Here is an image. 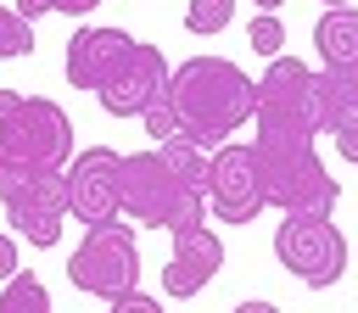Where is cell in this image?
Masks as SVG:
<instances>
[{"instance_id":"10","label":"cell","mask_w":358,"mask_h":313,"mask_svg":"<svg viewBox=\"0 0 358 313\" xmlns=\"http://www.w3.org/2000/svg\"><path fill=\"white\" fill-rule=\"evenodd\" d=\"M207 212H218L224 224H252L263 207H268V190H263V162H257V145H218L213 162H207Z\"/></svg>"},{"instance_id":"4","label":"cell","mask_w":358,"mask_h":313,"mask_svg":"<svg viewBox=\"0 0 358 313\" xmlns=\"http://www.w3.org/2000/svg\"><path fill=\"white\" fill-rule=\"evenodd\" d=\"M73 123L50 95H22L0 112V173H67Z\"/></svg>"},{"instance_id":"19","label":"cell","mask_w":358,"mask_h":313,"mask_svg":"<svg viewBox=\"0 0 358 313\" xmlns=\"http://www.w3.org/2000/svg\"><path fill=\"white\" fill-rule=\"evenodd\" d=\"M246 39H252V50H257L263 61L285 56V22H280L274 11H257V17H252V28H246Z\"/></svg>"},{"instance_id":"28","label":"cell","mask_w":358,"mask_h":313,"mask_svg":"<svg viewBox=\"0 0 358 313\" xmlns=\"http://www.w3.org/2000/svg\"><path fill=\"white\" fill-rule=\"evenodd\" d=\"M252 6H257V11H280L285 0H252Z\"/></svg>"},{"instance_id":"2","label":"cell","mask_w":358,"mask_h":313,"mask_svg":"<svg viewBox=\"0 0 358 313\" xmlns=\"http://www.w3.org/2000/svg\"><path fill=\"white\" fill-rule=\"evenodd\" d=\"M123 212L140 229H168L173 240L201 229L207 218V196L190 190L157 151H129L123 156Z\"/></svg>"},{"instance_id":"29","label":"cell","mask_w":358,"mask_h":313,"mask_svg":"<svg viewBox=\"0 0 358 313\" xmlns=\"http://www.w3.org/2000/svg\"><path fill=\"white\" fill-rule=\"evenodd\" d=\"M324 6H330V11H336V6H347V0H324Z\"/></svg>"},{"instance_id":"15","label":"cell","mask_w":358,"mask_h":313,"mask_svg":"<svg viewBox=\"0 0 358 313\" xmlns=\"http://www.w3.org/2000/svg\"><path fill=\"white\" fill-rule=\"evenodd\" d=\"M319 129L330 140L358 134V73H324L319 67Z\"/></svg>"},{"instance_id":"6","label":"cell","mask_w":358,"mask_h":313,"mask_svg":"<svg viewBox=\"0 0 358 313\" xmlns=\"http://www.w3.org/2000/svg\"><path fill=\"white\" fill-rule=\"evenodd\" d=\"M67 279H73V291L101 296V302H123L129 291H140V246H134V229L129 224L84 229V240L67 257Z\"/></svg>"},{"instance_id":"5","label":"cell","mask_w":358,"mask_h":313,"mask_svg":"<svg viewBox=\"0 0 358 313\" xmlns=\"http://www.w3.org/2000/svg\"><path fill=\"white\" fill-rule=\"evenodd\" d=\"M257 162H263L268 207H280V212L330 218V207L341 201V184H336V173L319 162L313 145H257Z\"/></svg>"},{"instance_id":"8","label":"cell","mask_w":358,"mask_h":313,"mask_svg":"<svg viewBox=\"0 0 358 313\" xmlns=\"http://www.w3.org/2000/svg\"><path fill=\"white\" fill-rule=\"evenodd\" d=\"M0 207L28 246H56L73 218L62 173H0Z\"/></svg>"},{"instance_id":"25","label":"cell","mask_w":358,"mask_h":313,"mask_svg":"<svg viewBox=\"0 0 358 313\" xmlns=\"http://www.w3.org/2000/svg\"><path fill=\"white\" fill-rule=\"evenodd\" d=\"M45 11H50V0H17V17H22V22H39Z\"/></svg>"},{"instance_id":"27","label":"cell","mask_w":358,"mask_h":313,"mask_svg":"<svg viewBox=\"0 0 358 313\" xmlns=\"http://www.w3.org/2000/svg\"><path fill=\"white\" fill-rule=\"evenodd\" d=\"M229 313H280V307H274V302H235Z\"/></svg>"},{"instance_id":"7","label":"cell","mask_w":358,"mask_h":313,"mask_svg":"<svg viewBox=\"0 0 358 313\" xmlns=\"http://www.w3.org/2000/svg\"><path fill=\"white\" fill-rule=\"evenodd\" d=\"M274 257L280 268H291L302 285L324 291L347 274V240L330 218H313V212H285L280 229H274Z\"/></svg>"},{"instance_id":"9","label":"cell","mask_w":358,"mask_h":313,"mask_svg":"<svg viewBox=\"0 0 358 313\" xmlns=\"http://www.w3.org/2000/svg\"><path fill=\"white\" fill-rule=\"evenodd\" d=\"M62 179H67V212L84 229L117 224V212H123V151H112V145L73 151Z\"/></svg>"},{"instance_id":"21","label":"cell","mask_w":358,"mask_h":313,"mask_svg":"<svg viewBox=\"0 0 358 313\" xmlns=\"http://www.w3.org/2000/svg\"><path fill=\"white\" fill-rule=\"evenodd\" d=\"M140 123H145V134H151L157 145H162L168 134H179V112H173V101H168V95H162V101H151V112H145Z\"/></svg>"},{"instance_id":"1","label":"cell","mask_w":358,"mask_h":313,"mask_svg":"<svg viewBox=\"0 0 358 313\" xmlns=\"http://www.w3.org/2000/svg\"><path fill=\"white\" fill-rule=\"evenodd\" d=\"M168 101L179 112V134H190L196 145L218 151V145H229V134L241 123H252L257 78H246L229 56H190V61L173 67Z\"/></svg>"},{"instance_id":"12","label":"cell","mask_w":358,"mask_h":313,"mask_svg":"<svg viewBox=\"0 0 358 313\" xmlns=\"http://www.w3.org/2000/svg\"><path fill=\"white\" fill-rule=\"evenodd\" d=\"M134 45H140V39L123 34V28H95V22H84V28L67 39V84L101 95V89L112 84V73L129 61Z\"/></svg>"},{"instance_id":"17","label":"cell","mask_w":358,"mask_h":313,"mask_svg":"<svg viewBox=\"0 0 358 313\" xmlns=\"http://www.w3.org/2000/svg\"><path fill=\"white\" fill-rule=\"evenodd\" d=\"M0 313H56V307H50V291H45V279L17 268V274L0 285Z\"/></svg>"},{"instance_id":"13","label":"cell","mask_w":358,"mask_h":313,"mask_svg":"<svg viewBox=\"0 0 358 313\" xmlns=\"http://www.w3.org/2000/svg\"><path fill=\"white\" fill-rule=\"evenodd\" d=\"M218 268H224V240L201 224V229H190V235L173 240V257L162 263V296H173V302L196 296V291L213 285Z\"/></svg>"},{"instance_id":"24","label":"cell","mask_w":358,"mask_h":313,"mask_svg":"<svg viewBox=\"0 0 358 313\" xmlns=\"http://www.w3.org/2000/svg\"><path fill=\"white\" fill-rule=\"evenodd\" d=\"M101 0H50V11H62V17H90Z\"/></svg>"},{"instance_id":"11","label":"cell","mask_w":358,"mask_h":313,"mask_svg":"<svg viewBox=\"0 0 358 313\" xmlns=\"http://www.w3.org/2000/svg\"><path fill=\"white\" fill-rule=\"evenodd\" d=\"M168 78H173V67H168V56L157 50V45H134L129 50V61L112 73V84L101 89V106H106V117H145L151 112V101H162L168 95Z\"/></svg>"},{"instance_id":"14","label":"cell","mask_w":358,"mask_h":313,"mask_svg":"<svg viewBox=\"0 0 358 313\" xmlns=\"http://www.w3.org/2000/svg\"><path fill=\"white\" fill-rule=\"evenodd\" d=\"M313 50L324 61V73H358V11L336 6L313 22Z\"/></svg>"},{"instance_id":"22","label":"cell","mask_w":358,"mask_h":313,"mask_svg":"<svg viewBox=\"0 0 358 313\" xmlns=\"http://www.w3.org/2000/svg\"><path fill=\"white\" fill-rule=\"evenodd\" d=\"M112 313H162V302L145 296V291H129L123 302H112Z\"/></svg>"},{"instance_id":"18","label":"cell","mask_w":358,"mask_h":313,"mask_svg":"<svg viewBox=\"0 0 358 313\" xmlns=\"http://www.w3.org/2000/svg\"><path fill=\"white\" fill-rule=\"evenodd\" d=\"M229 17H235V0H190V6H185V28H190V34H201V39L224 34V28H229Z\"/></svg>"},{"instance_id":"16","label":"cell","mask_w":358,"mask_h":313,"mask_svg":"<svg viewBox=\"0 0 358 313\" xmlns=\"http://www.w3.org/2000/svg\"><path fill=\"white\" fill-rule=\"evenodd\" d=\"M157 156H162V162H168L190 190H207V162H213V151H207V145H196L190 134H168V140L157 145Z\"/></svg>"},{"instance_id":"23","label":"cell","mask_w":358,"mask_h":313,"mask_svg":"<svg viewBox=\"0 0 358 313\" xmlns=\"http://www.w3.org/2000/svg\"><path fill=\"white\" fill-rule=\"evenodd\" d=\"M11 274H17V240H11V235H0V285H6Z\"/></svg>"},{"instance_id":"26","label":"cell","mask_w":358,"mask_h":313,"mask_svg":"<svg viewBox=\"0 0 358 313\" xmlns=\"http://www.w3.org/2000/svg\"><path fill=\"white\" fill-rule=\"evenodd\" d=\"M336 151H341V156L358 168V134H341V140H336Z\"/></svg>"},{"instance_id":"20","label":"cell","mask_w":358,"mask_h":313,"mask_svg":"<svg viewBox=\"0 0 358 313\" xmlns=\"http://www.w3.org/2000/svg\"><path fill=\"white\" fill-rule=\"evenodd\" d=\"M34 50V22L17 17V6H0V56H28Z\"/></svg>"},{"instance_id":"3","label":"cell","mask_w":358,"mask_h":313,"mask_svg":"<svg viewBox=\"0 0 358 313\" xmlns=\"http://www.w3.org/2000/svg\"><path fill=\"white\" fill-rule=\"evenodd\" d=\"M257 140L252 145H313L319 134V73L296 56H274L257 78Z\"/></svg>"}]
</instances>
